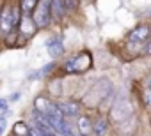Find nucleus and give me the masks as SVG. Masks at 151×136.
<instances>
[{"instance_id": "obj_7", "label": "nucleus", "mask_w": 151, "mask_h": 136, "mask_svg": "<svg viewBox=\"0 0 151 136\" xmlns=\"http://www.w3.org/2000/svg\"><path fill=\"white\" fill-rule=\"evenodd\" d=\"M112 131V122L109 120L107 115L100 113L93 117V125H91V136H109Z\"/></svg>"}, {"instance_id": "obj_16", "label": "nucleus", "mask_w": 151, "mask_h": 136, "mask_svg": "<svg viewBox=\"0 0 151 136\" xmlns=\"http://www.w3.org/2000/svg\"><path fill=\"white\" fill-rule=\"evenodd\" d=\"M27 80H41V74H39V69H34V71H30L29 74H27Z\"/></svg>"}, {"instance_id": "obj_1", "label": "nucleus", "mask_w": 151, "mask_h": 136, "mask_svg": "<svg viewBox=\"0 0 151 136\" xmlns=\"http://www.w3.org/2000/svg\"><path fill=\"white\" fill-rule=\"evenodd\" d=\"M93 67V55L87 50H82L78 53L71 55L69 58H66V62L60 65V69L64 74L73 76V74H84Z\"/></svg>"}, {"instance_id": "obj_4", "label": "nucleus", "mask_w": 151, "mask_h": 136, "mask_svg": "<svg viewBox=\"0 0 151 136\" xmlns=\"http://www.w3.org/2000/svg\"><path fill=\"white\" fill-rule=\"evenodd\" d=\"M57 106H59L60 113L64 115V118H69V120L77 118L80 113H84V106L77 99H66V101H60V103L57 101Z\"/></svg>"}, {"instance_id": "obj_9", "label": "nucleus", "mask_w": 151, "mask_h": 136, "mask_svg": "<svg viewBox=\"0 0 151 136\" xmlns=\"http://www.w3.org/2000/svg\"><path fill=\"white\" fill-rule=\"evenodd\" d=\"M16 28L20 30V35H23L25 39H30V37L37 32V28H36V25H34L32 18H30V16H25V14H22L20 23H18V27H16Z\"/></svg>"}, {"instance_id": "obj_14", "label": "nucleus", "mask_w": 151, "mask_h": 136, "mask_svg": "<svg viewBox=\"0 0 151 136\" xmlns=\"http://www.w3.org/2000/svg\"><path fill=\"white\" fill-rule=\"evenodd\" d=\"M55 69H57V60H52V62H48L46 65H43L41 69H39V74H41V78H46V76H50Z\"/></svg>"}, {"instance_id": "obj_20", "label": "nucleus", "mask_w": 151, "mask_h": 136, "mask_svg": "<svg viewBox=\"0 0 151 136\" xmlns=\"http://www.w3.org/2000/svg\"><path fill=\"white\" fill-rule=\"evenodd\" d=\"M133 136H137V134H133Z\"/></svg>"}, {"instance_id": "obj_8", "label": "nucleus", "mask_w": 151, "mask_h": 136, "mask_svg": "<svg viewBox=\"0 0 151 136\" xmlns=\"http://www.w3.org/2000/svg\"><path fill=\"white\" fill-rule=\"evenodd\" d=\"M91 125H93V117L87 113H80L77 118H73V127L77 131V134L91 136Z\"/></svg>"}, {"instance_id": "obj_18", "label": "nucleus", "mask_w": 151, "mask_h": 136, "mask_svg": "<svg viewBox=\"0 0 151 136\" xmlns=\"http://www.w3.org/2000/svg\"><path fill=\"white\" fill-rule=\"evenodd\" d=\"M22 97V92H14V94H11L9 97H6L7 99V103H14V101H18Z\"/></svg>"}, {"instance_id": "obj_12", "label": "nucleus", "mask_w": 151, "mask_h": 136, "mask_svg": "<svg viewBox=\"0 0 151 136\" xmlns=\"http://www.w3.org/2000/svg\"><path fill=\"white\" fill-rule=\"evenodd\" d=\"M36 6H37V0H20V4H18L20 13L25 14V16H30Z\"/></svg>"}, {"instance_id": "obj_13", "label": "nucleus", "mask_w": 151, "mask_h": 136, "mask_svg": "<svg viewBox=\"0 0 151 136\" xmlns=\"http://www.w3.org/2000/svg\"><path fill=\"white\" fill-rule=\"evenodd\" d=\"M48 101H50V97H46V96H39V97H36V101H34V110H36L37 113L43 115V111H45Z\"/></svg>"}, {"instance_id": "obj_6", "label": "nucleus", "mask_w": 151, "mask_h": 136, "mask_svg": "<svg viewBox=\"0 0 151 136\" xmlns=\"http://www.w3.org/2000/svg\"><path fill=\"white\" fill-rule=\"evenodd\" d=\"M14 30H16V25L13 21V9H11V4H6L0 9V34L11 35Z\"/></svg>"}, {"instance_id": "obj_10", "label": "nucleus", "mask_w": 151, "mask_h": 136, "mask_svg": "<svg viewBox=\"0 0 151 136\" xmlns=\"http://www.w3.org/2000/svg\"><path fill=\"white\" fill-rule=\"evenodd\" d=\"M126 41H128V42H139V44L149 41V27H147V25H139V27H135V28L128 34Z\"/></svg>"}, {"instance_id": "obj_17", "label": "nucleus", "mask_w": 151, "mask_h": 136, "mask_svg": "<svg viewBox=\"0 0 151 136\" xmlns=\"http://www.w3.org/2000/svg\"><path fill=\"white\" fill-rule=\"evenodd\" d=\"M6 110H9V103L6 97H0V113H4Z\"/></svg>"}, {"instance_id": "obj_15", "label": "nucleus", "mask_w": 151, "mask_h": 136, "mask_svg": "<svg viewBox=\"0 0 151 136\" xmlns=\"http://www.w3.org/2000/svg\"><path fill=\"white\" fill-rule=\"evenodd\" d=\"M149 78L144 80V89H142V106L147 110L149 108Z\"/></svg>"}, {"instance_id": "obj_21", "label": "nucleus", "mask_w": 151, "mask_h": 136, "mask_svg": "<svg viewBox=\"0 0 151 136\" xmlns=\"http://www.w3.org/2000/svg\"><path fill=\"white\" fill-rule=\"evenodd\" d=\"M11 136H13V134H11Z\"/></svg>"}, {"instance_id": "obj_5", "label": "nucleus", "mask_w": 151, "mask_h": 136, "mask_svg": "<svg viewBox=\"0 0 151 136\" xmlns=\"http://www.w3.org/2000/svg\"><path fill=\"white\" fill-rule=\"evenodd\" d=\"M45 46H46V50H48V55H50V58H52V60H57V58H60V57L66 53L64 37H62L60 34L48 37V39L45 41Z\"/></svg>"}, {"instance_id": "obj_19", "label": "nucleus", "mask_w": 151, "mask_h": 136, "mask_svg": "<svg viewBox=\"0 0 151 136\" xmlns=\"http://www.w3.org/2000/svg\"><path fill=\"white\" fill-rule=\"evenodd\" d=\"M6 129H7V122H2V124H0V136L6 132Z\"/></svg>"}, {"instance_id": "obj_3", "label": "nucleus", "mask_w": 151, "mask_h": 136, "mask_svg": "<svg viewBox=\"0 0 151 136\" xmlns=\"http://www.w3.org/2000/svg\"><path fill=\"white\" fill-rule=\"evenodd\" d=\"M34 25L37 30H43L46 27L52 25V13H50V0H37V6L34 7L32 14H30Z\"/></svg>"}, {"instance_id": "obj_11", "label": "nucleus", "mask_w": 151, "mask_h": 136, "mask_svg": "<svg viewBox=\"0 0 151 136\" xmlns=\"http://www.w3.org/2000/svg\"><path fill=\"white\" fill-rule=\"evenodd\" d=\"M29 132H30V124L27 120H16L13 124V129H11L13 136H29Z\"/></svg>"}, {"instance_id": "obj_2", "label": "nucleus", "mask_w": 151, "mask_h": 136, "mask_svg": "<svg viewBox=\"0 0 151 136\" xmlns=\"http://www.w3.org/2000/svg\"><path fill=\"white\" fill-rule=\"evenodd\" d=\"M133 115H135V106H133L132 97L116 94V99H114L110 110L107 111V117L112 122V125L119 124V122H123V120H126V118H130Z\"/></svg>"}]
</instances>
